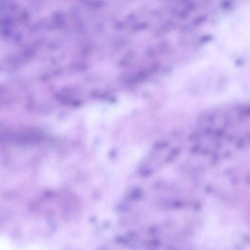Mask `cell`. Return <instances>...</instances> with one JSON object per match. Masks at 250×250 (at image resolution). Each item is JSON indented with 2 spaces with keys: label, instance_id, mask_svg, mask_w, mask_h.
Wrapping results in <instances>:
<instances>
[{
  "label": "cell",
  "instance_id": "cell-1",
  "mask_svg": "<svg viewBox=\"0 0 250 250\" xmlns=\"http://www.w3.org/2000/svg\"><path fill=\"white\" fill-rule=\"evenodd\" d=\"M218 41L237 52H250V4L227 17L219 24Z\"/></svg>",
  "mask_w": 250,
  "mask_h": 250
}]
</instances>
